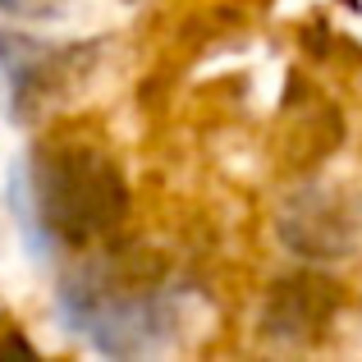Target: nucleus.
Returning a JSON list of instances; mask_svg holds the SVG:
<instances>
[{"label":"nucleus","instance_id":"obj_1","mask_svg":"<svg viewBox=\"0 0 362 362\" xmlns=\"http://www.w3.org/2000/svg\"><path fill=\"white\" fill-rule=\"evenodd\" d=\"M33 225L51 230L55 239H88L119 221L124 188L115 170L97 156H51L33 179Z\"/></svg>","mask_w":362,"mask_h":362}]
</instances>
